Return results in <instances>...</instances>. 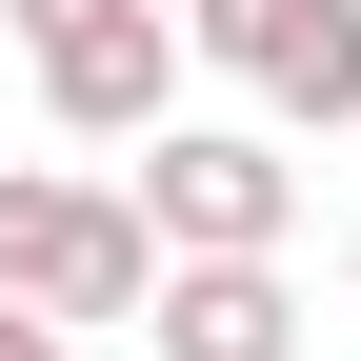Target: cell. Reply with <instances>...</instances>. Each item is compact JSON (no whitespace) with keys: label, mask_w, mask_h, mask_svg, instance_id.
I'll list each match as a JSON object with an SVG mask.
<instances>
[{"label":"cell","mask_w":361,"mask_h":361,"mask_svg":"<svg viewBox=\"0 0 361 361\" xmlns=\"http://www.w3.org/2000/svg\"><path fill=\"white\" fill-rule=\"evenodd\" d=\"M0 301H40V322H141L161 301V241H141V201H101V180H20L0 161Z\"/></svg>","instance_id":"6da1fadb"},{"label":"cell","mask_w":361,"mask_h":361,"mask_svg":"<svg viewBox=\"0 0 361 361\" xmlns=\"http://www.w3.org/2000/svg\"><path fill=\"white\" fill-rule=\"evenodd\" d=\"M281 221H301L281 141H241V121H161L141 141V241L161 261H281Z\"/></svg>","instance_id":"7a4b0ae2"},{"label":"cell","mask_w":361,"mask_h":361,"mask_svg":"<svg viewBox=\"0 0 361 361\" xmlns=\"http://www.w3.org/2000/svg\"><path fill=\"white\" fill-rule=\"evenodd\" d=\"M221 80H261L281 121H361V0H180Z\"/></svg>","instance_id":"3957f363"},{"label":"cell","mask_w":361,"mask_h":361,"mask_svg":"<svg viewBox=\"0 0 361 361\" xmlns=\"http://www.w3.org/2000/svg\"><path fill=\"white\" fill-rule=\"evenodd\" d=\"M161 80H180V20L161 0H101L80 40H40V101H61L80 141H161Z\"/></svg>","instance_id":"277c9868"},{"label":"cell","mask_w":361,"mask_h":361,"mask_svg":"<svg viewBox=\"0 0 361 361\" xmlns=\"http://www.w3.org/2000/svg\"><path fill=\"white\" fill-rule=\"evenodd\" d=\"M141 341L161 361H301V301H281V261H161Z\"/></svg>","instance_id":"5b68a950"},{"label":"cell","mask_w":361,"mask_h":361,"mask_svg":"<svg viewBox=\"0 0 361 361\" xmlns=\"http://www.w3.org/2000/svg\"><path fill=\"white\" fill-rule=\"evenodd\" d=\"M0 361H80V341H61V322H40V301H0Z\"/></svg>","instance_id":"8992f818"},{"label":"cell","mask_w":361,"mask_h":361,"mask_svg":"<svg viewBox=\"0 0 361 361\" xmlns=\"http://www.w3.org/2000/svg\"><path fill=\"white\" fill-rule=\"evenodd\" d=\"M0 20H20V40H80V20H101V0H0Z\"/></svg>","instance_id":"52a82bcc"},{"label":"cell","mask_w":361,"mask_h":361,"mask_svg":"<svg viewBox=\"0 0 361 361\" xmlns=\"http://www.w3.org/2000/svg\"><path fill=\"white\" fill-rule=\"evenodd\" d=\"M341 281H361V241H341Z\"/></svg>","instance_id":"ba28073f"}]
</instances>
